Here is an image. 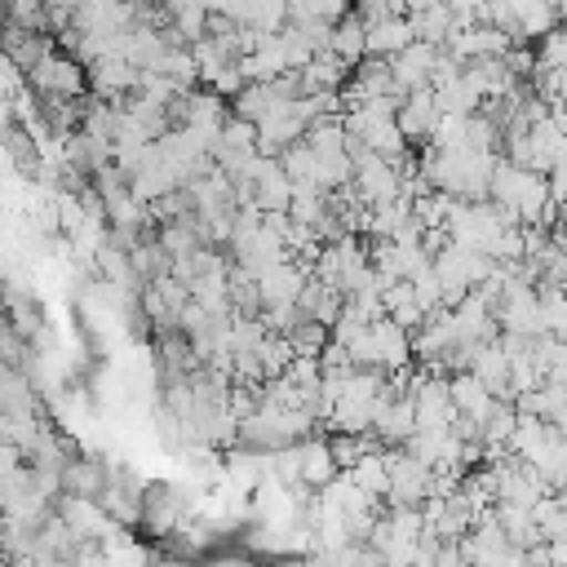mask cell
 <instances>
[{
	"mask_svg": "<svg viewBox=\"0 0 567 567\" xmlns=\"http://www.w3.org/2000/svg\"><path fill=\"white\" fill-rule=\"evenodd\" d=\"M31 84L44 93V97H62V102H75L80 89H84V71L75 58H62V53H44L35 66H31Z\"/></svg>",
	"mask_w": 567,
	"mask_h": 567,
	"instance_id": "cell-1",
	"label": "cell"
}]
</instances>
